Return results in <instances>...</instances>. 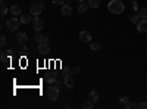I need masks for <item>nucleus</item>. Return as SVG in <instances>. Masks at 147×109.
<instances>
[{
  "instance_id": "9d476101",
  "label": "nucleus",
  "mask_w": 147,
  "mask_h": 109,
  "mask_svg": "<svg viewBox=\"0 0 147 109\" xmlns=\"http://www.w3.org/2000/svg\"><path fill=\"white\" fill-rule=\"evenodd\" d=\"M137 31L138 32H147V18L140 19V22L137 24Z\"/></svg>"
},
{
  "instance_id": "4468645a",
  "label": "nucleus",
  "mask_w": 147,
  "mask_h": 109,
  "mask_svg": "<svg viewBox=\"0 0 147 109\" xmlns=\"http://www.w3.org/2000/svg\"><path fill=\"white\" fill-rule=\"evenodd\" d=\"M10 14L13 15V16H21V15H22V9H21V6L13 5V6L10 7Z\"/></svg>"
},
{
  "instance_id": "6e6552de",
  "label": "nucleus",
  "mask_w": 147,
  "mask_h": 109,
  "mask_svg": "<svg viewBox=\"0 0 147 109\" xmlns=\"http://www.w3.org/2000/svg\"><path fill=\"white\" fill-rule=\"evenodd\" d=\"M80 40L82 41V43H91V32H88V31H81L80 32Z\"/></svg>"
},
{
  "instance_id": "a211bd4d",
  "label": "nucleus",
  "mask_w": 147,
  "mask_h": 109,
  "mask_svg": "<svg viewBox=\"0 0 147 109\" xmlns=\"http://www.w3.org/2000/svg\"><path fill=\"white\" fill-rule=\"evenodd\" d=\"M90 6H88V3L85 5V3H82V2H80V6H78V12L80 14H85L87 12V9H88Z\"/></svg>"
},
{
  "instance_id": "f8f14e48",
  "label": "nucleus",
  "mask_w": 147,
  "mask_h": 109,
  "mask_svg": "<svg viewBox=\"0 0 147 109\" xmlns=\"http://www.w3.org/2000/svg\"><path fill=\"white\" fill-rule=\"evenodd\" d=\"M27 40H28V35H27L25 32H18V34H16V41H18L19 44H25Z\"/></svg>"
},
{
  "instance_id": "39448f33",
  "label": "nucleus",
  "mask_w": 147,
  "mask_h": 109,
  "mask_svg": "<svg viewBox=\"0 0 147 109\" xmlns=\"http://www.w3.org/2000/svg\"><path fill=\"white\" fill-rule=\"evenodd\" d=\"M50 52V47H49V37H43V40L38 43V53L46 55Z\"/></svg>"
},
{
  "instance_id": "b1692460",
  "label": "nucleus",
  "mask_w": 147,
  "mask_h": 109,
  "mask_svg": "<svg viewBox=\"0 0 147 109\" xmlns=\"http://www.w3.org/2000/svg\"><path fill=\"white\" fill-rule=\"evenodd\" d=\"M129 19H131V22H132V24H138V22H140V19H141V18H140V16H138V15H137V14H136V15H132V16H131V18H129Z\"/></svg>"
},
{
  "instance_id": "9b49d317",
  "label": "nucleus",
  "mask_w": 147,
  "mask_h": 109,
  "mask_svg": "<svg viewBox=\"0 0 147 109\" xmlns=\"http://www.w3.org/2000/svg\"><path fill=\"white\" fill-rule=\"evenodd\" d=\"M44 81H46L47 84H56V83H57V75H55V74H47V75H44Z\"/></svg>"
},
{
  "instance_id": "7c9ffc66",
  "label": "nucleus",
  "mask_w": 147,
  "mask_h": 109,
  "mask_svg": "<svg viewBox=\"0 0 147 109\" xmlns=\"http://www.w3.org/2000/svg\"><path fill=\"white\" fill-rule=\"evenodd\" d=\"M55 5H63V0H53Z\"/></svg>"
},
{
  "instance_id": "c85d7f7f",
  "label": "nucleus",
  "mask_w": 147,
  "mask_h": 109,
  "mask_svg": "<svg viewBox=\"0 0 147 109\" xmlns=\"http://www.w3.org/2000/svg\"><path fill=\"white\" fill-rule=\"evenodd\" d=\"M78 72H80V68L78 66H74L72 69H71V74L74 75V74H78Z\"/></svg>"
},
{
  "instance_id": "393cba45",
  "label": "nucleus",
  "mask_w": 147,
  "mask_h": 109,
  "mask_svg": "<svg viewBox=\"0 0 147 109\" xmlns=\"http://www.w3.org/2000/svg\"><path fill=\"white\" fill-rule=\"evenodd\" d=\"M34 40H35L37 43H40V41L43 40V35L40 34V31H37V32H35V35H34Z\"/></svg>"
},
{
  "instance_id": "aec40b11",
  "label": "nucleus",
  "mask_w": 147,
  "mask_h": 109,
  "mask_svg": "<svg viewBox=\"0 0 147 109\" xmlns=\"http://www.w3.org/2000/svg\"><path fill=\"white\" fill-rule=\"evenodd\" d=\"M6 14H7V6L5 5V2L2 0V2H0V15H2V16H5Z\"/></svg>"
},
{
  "instance_id": "c756f323",
  "label": "nucleus",
  "mask_w": 147,
  "mask_h": 109,
  "mask_svg": "<svg viewBox=\"0 0 147 109\" xmlns=\"http://www.w3.org/2000/svg\"><path fill=\"white\" fill-rule=\"evenodd\" d=\"M22 52H24V53H28V47H27L25 44H22Z\"/></svg>"
},
{
  "instance_id": "2f4dec72",
  "label": "nucleus",
  "mask_w": 147,
  "mask_h": 109,
  "mask_svg": "<svg viewBox=\"0 0 147 109\" xmlns=\"http://www.w3.org/2000/svg\"><path fill=\"white\" fill-rule=\"evenodd\" d=\"M78 2H84V0H78Z\"/></svg>"
},
{
  "instance_id": "423d86ee",
  "label": "nucleus",
  "mask_w": 147,
  "mask_h": 109,
  "mask_svg": "<svg viewBox=\"0 0 147 109\" xmlns=\"http://www.w3.org/2000/svg\"><path fill=\"white\" fill-rule=\"evenodd\" d=\"M43 27H44V21L40 16H34V19H32V28L35 31H41Z\"/></svg>"
},
{
  "instance_id": "7ed1b4c3",
  "label": "nucleus",
  "mask_w": 147,
  "mask_h": 109,
  "mask_svg": "<svg viewBox=\"0 0 147 109\" xmlns=\"http://www.w3.org/2000/svg\"><path fill=\"white\" fill-rule=\"evenodd\" d=\"M43 9H44V3L40 2V0H35V2H32V5L30 7V12H31L34 16H38L41 12H43Z\"/></svg>"
},
{
  "instance_id": "a878e982",
  "label": "nucleus",
  "mask_w": 147,
  "mask_h": 109,
  "mask_svg": "<svg viewBox=\"0 0 147 109\" xmlns=\"http://www.w3.org/2000/svg\"><path fill=\"white\" fill-rule=\"evenodd\" d=\"M131 9L137 12V10H138V3H137V2H134V0H131Z\"/></svg>"
},
{
  "instance_id": "bb28decb",
  "label": "nucleus",
  "mask_w": 147,
  "mask_h": 109,
  "mask_svg": "<svg viewBox=\"0 0 147 109\" xmlns=\"http://www.w3.org/2000/svg\"><path fill=\"white\" fill-rule=\"evenodd\" d=\"M137 108H138V109H147V103H144V102L137 103Z\"/></svg>"
},
{
  "instance_id": "f03ea898",
  "label": "nucleus",
  "mask_w": 147,
  "mask_h": 109,
  "mask_svg": "<svg viewBox=\"0 0 147 109\" xmlns=\"http://www.w3.org/2000/svg\"><path fill=\"white\" fill-rule=\"evenodd\" d=\"M59 96H60V87L57 84H52V87H49V90H47V97L52 102H55L59 99Z\"/></svg>"
},
{
  "instance_id": "6ab92c4d",
  "label": "nucleus",
  "mask_w": 147,
  "mask_h": 109,
  "mask_svg": "<svg viewBox=\"0 0 147 109\" xmlns=\"http://www.w3.org/2000/svg\"><path fill=\"white\" fill-rule=\"evenodd\" d=\"M137 15H138L141 19L147 18V9H146V7H140V9L137 10Z\"/></svg>"
},
{
  "instance_id": "f3484780",
  "label": "nucleus",
  "mask_w": 147,
  "mask_h": 109,
  "mask_svg": "<svg viewBox=\"0 0 147 109\" xmlns=\"http://www.w3.org/2000/svg\"><path fill=\"white\" fill-rule=\"evenodd\" d=\"M90 49H91L93 52H99V50H102V44L97 43V41H91V43H90Z\"/></svg>"
},
{
  "instance_id": "5701e85b",
  "label": "nucleus",
  "mask_w": 147,
  "mask_h": 109,
  "mask_svg": "<svg viewBox=\"0 0 147 109\" xmlns=\"http://www.w3.org/2000/svg\"><path fill=\"white\" fill-rule=\"evenodd\" d=\"M93 103H94V102H91V100L88 99V100H85V102L82 103V108H84V109H90V108H93Z\"/></svg>"
},
{
  "instance_id": "dca6fc26",
  "label": "nucleus",
  "mask_w": 147,
  "mask_h": 109,
  "mask_svg": "<svg viewBox=\"0 0 147 109\" xmlns=\"http://www.w3.org/2000/svg\"><path fill=\"white\" fill-rule=\"evenodd\" d=\"M10 50H7V52H2V62L3 64H10V53H9Z\"/></svg>"
},
{
  "instance_id": "20e7f679",
  "label": "nucleus",
  "mask_w": 147,
  "mask_h": 109,
  "mask_svg": "<svg viewBox=\"0 0 147 109\" xmlns=\"http://www.w3.org/2000/svg\"><path fill=\"white\" fill-rule=\"evenodd\" d=\"M19 24H21V19H19V18L12 16V18H9V19H7L6 27H7V30H9V31H16V30H18V27H19Z\"/></svg>"
},
{
  "instance_id": "0eeeda50",
  "label": "nucleus",
  "mask_w": 147,
  "mask_h": 109,
  "mask_svg": "<svg viewBox=\"0 0 147 109\" xmlns=\"http://www.w3.org/2000/svg\"><path fill=\"white\" fill-rule=\"evenodd\" d=\"M63 84H65V87L68 89H72L74 87V84H75V80H74L72 74H66L65 78H63Z\"/></svg>"
},
{
  "instance_id": "412c9836",
  "label": "nucleus",
  "mask_w": 147,
  "mask_h": 109,
  "mask_svg": "<svg viewBox=\"0 0 147 109\" xmlns=\"http://www.w3.org/2000/svg\"><path fill=\"white\" fill-rule=\"evenodd\" d=\"M19 19H21V24H28V22L31 21V16H30L28 14H22Z\"/></svg>"
},
{
  "instance_id": "4be33fe9",
  "label": "nucleus",
  "mask_w": 147,
  "mask_h": 109,
  "mask_svg": "<svg viewBox=\"0 0 147 109\" xmlns=\"http://www.w3.org/2000/svg\"><path fill=\"white\" fill-rule=\"evenodd\" d=\"M88 6L93 9H97L100 6V0H88Z\"/></svg>"
},
{
  "instance_id": "1a4fd4ad",
  "label": "nucleus",
  "mask_w": 147,
  "mask_h": 109,
  "mask_svg": "<svg viewBox=\"0 0 147 109\" xmlns=\"http://www.w3.org/2000/svg\"><path fill=\"white\" fill-rule=\"evenodd\" d=\"M119 106H121L122 109H129V108H131V99L127 97V96L121 97V99H119Z\"/></svg>"
},
{
  "instance_id": "ddd939ff",
  "label": "nucleus",
  "mask_w": 147,
  "mask_h": 109,
  "mask_svg": "<svg viewBox=\"0 0 147 109\" xmlns=\"http://www.w3.org/2000/svg\"><path fill=\"white\" fill-rule=\"evenodd\" d=\"M60 14H62V16H71V14H72V7H71L69 5H62Z\"/></svg>"
},
{
  "instance_id": "2eb2a0df",
  "label": "nucleus",
  "mask_w": 147,
  "mask_h": 109,
  "mask_svg": "<svg viewBox=\"0 0 147 109\" xmlns=\"http://www.w3.org/2000/svg\"><path fill=\"white\" fill-rule=\"evenodd\" d=\"M88 99H90L91 102H97V100L100 99L99 91H97V90H91V91H90V94H88Z\"/></svg>"
},
{
  "instance_id": "f257e3e1",
  "label": "nucleus",
  "mask_w": 147,
  "mask_h": 109,
  "mask_svg": "<svg viewBox=\"0 0 147 109\" xmlns=\"http://www.w3.org/2000/svg\"><path fill=\"white\" fill-rule=\"evenodd\" d=\"M107 9H109V12H112V14L119 15L125 10V5L122 0H110L109 5H107Z\"/></svg>"
},
{
  "instance_id": "cd10ccee",
  "label": "nucleus",
  "mask_w": 147,
  "mask_h": 109,
  "mask_svg": "<svg viewBox=\"0 0 147 109\" xmlns=\"http://www.w3.org/2000/svg\"><path fill=\"white\" fill-rule=\"evenodd\" d=\"M0 44H2V47L6 46V37H5V35H2V37H0Z\"/></svg>"
}]
</instances>
